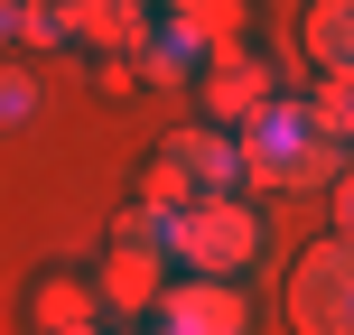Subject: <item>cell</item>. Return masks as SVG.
Instances as JSON below:
<instances>
[{
  "label": "cell",
  "instance_id": "6da1fadb",
  "mask_svg": "<svg viewBox=\"0 0 354 335\" xmlns=\"http://www.w3.org/2000/svg\"><path fill=\"white\" fill-rule=\"evenodd\" d=\"M233 149H243V177L252 186H270V195H299V186H336L345 177V149L326 140L317 122H308V103H270L261 122H243L233 131Z\"/></svg>",
  "mask_w": 354,
  "mask_h": 335
},
{
  "label": "cell",
  "instance_id": "7a4b0ae2",
  "mask_svg": "<svg viewBox=\"0 0 354 335\" xmlns=\"http://www.w3.org/2000/svg\"><path fill=\"white\" fill-rule=\"evenodd\" d=\"M168 251H177L187 280H243V270L261 261V214H252L243 195H196V205L177 214Z\"/></svg>",
  "mask_w": 354,
  "mask_h": 335
},
{
  "label": "cell",
  "instance_id": "3957f363",
  "mask_svg": "<svg viewBox=\"0 0 354 335\" xmlns=\"http://www.w3.org/2000/svg\"><path fill=\"white\" fill-rule=\"evenodd\" d=\"M280 307H289L299 335H354V242H345V233H326V242L299 251Z\"/></svg>",
  "mask_w": 354,
  "mask_h": 335
},
{
  "label": "cell",
  "instance_id": "277c9868",
  "mask_svg": "<svg viewBox=\"0 0 354 335\" xmlns=\"http://www.w3.org/2000/svg\"><path fill=\"white\" fill-rule=\"evenodd\" d=\"M205 122L214 131H243V122H261L270 103H280V84H270V56H252L243 37H233V47H214L205 56Z\"/></svg>",
  "mask_w": 354,
  "mask_h": 335
},
{
  "label": "cell",
  "instance_id": "5b68a950",
  "mask_svg": "<svg viewBox=\"0 0 354 335\" xmlns=\"http://www.w3.org/2000/svg\"><path fill=\"white\" fill-rule=\"evenodd\" d=\"M159 335H252V307L233 280H168L159 317H149Z\"/></svg>",
  "mask_w": 354,
  "mask_h": 335
},
{
  "label": "cell",
  "instance_id": "8992f818",
  "mask_svg": "<svg viewBox=\"0 0 354 335\" xmlns=\"http://www.w3.org/2000/svg\"><path fill=\"white\" fill-rule=\"evenodd\" d=\"M168 270H177V261H168L159 242H112V261H103V280H93V289H103L112 317H159Z\"/></svg>",
  "mask_w": 354,
  "mask_h": 335
},
{
  "label": "cell",
  "instance_id": "52a82bcc",
  "mask_svg": "<svg viewBox=\"0 0 354 335\" xmlns=\"http://www.w3.org/2000/svg\"><path fill=\"white\" fill-rule=\"evenodd\" d=\"M149 10H159V0H66V28L84 37L93 56H131L149 37Z\"/></svg>",
  "mask_w": 354,
  "mask_h": 335
},
{
  "label": "cell",
  "instance_id": "ba28073f",
  "mask_svg": "<svg viewBox=\"0 0 354 335\" xmlns=\"http://www.w3.org/2000/svg\"><path fill=\"white\" fill-rule=\"evenodd\" d=\"M168 159L187 168L196 195H233V186H243V149H233V131H177Z\"/></svg>",
  "mask_w": 354,
  "mask_h": 335
},
{
  "label": "cell",
  "instance_id": "9c48e42d",
  "mask_svg": "<svg viewBox=\"0 0 354 335\" xmlns=\"http://www.w3.org/2000/svg\"><path fill=\"white\" fill-rule=\"evenodd\" d=\"M299 47H308L317 75H354V0H317L299 19Z\"/></svg>",
  "mask_w": 354,
  "mask_h": 335
},
{
  "label": "cell",
  "instance_id": "30bf717a",
  "mask_svg": "<svg viewBox=\"0 0 354 335\" xmlns=\"http://www.w3.org/2000/svg\"><path fill=\"white\" fill-rule=\"evenodd\" d=\"M37 326H47V335H93V326H103V289L75 280V270H56V280L37 289Z\"/></svg>",
  "mask_w": 354,
  "mask_h": 335
},
{
  "label": "cell",
  "instance_id": "8fae6325",
  "mask_svg": "<svg viewBox=\"0 0 354 335\" xmlns=\"http://www.w3.org/2000/svg\"><path fill=\"white\" fill-rule=\"evenodd\" d=\"M131 56H140V66H131V75H140V84H177V75H187L196 56H205V37H187V28H177V19H168V28H149V37H140V47H131Z\"/></svg>",
  "mask_w": 354,
  "mask_h": 335
},
{
  "label": "cell",
  "instance_id": "7c38bea8",
  "mask_svg": "<svg viewBox=\"0 0 354 335\" xmlns=\"http://www.w3.org/2000/svg\"><path fill=\"white\" fill-rule=\"evenodd\" d=\"M159 10H168L177 28H187V37H205V56L243 37V0H159Z\"/></svg>",
  "mask_w": 354,
  "mask_h": 335
},
{
  "label": "cell",
  "instance_id": "4fadbf2b",
  "mask_svg": "<svg viewBox=\"0 0 354 335\" xmlns=\"http://www.w3.org/2000/svg\"><path fill=\"white\" fill-rule=\"evenodd\" d=\"M308 122L326 131V140H354V75H317V93H308Z\"/></svg>",
  "mask_w": 354,
  "mask_h": 335
},
{
  "label": "cell",
  "instance_id": "5bb4252c",
  "mask_svg": "<svg viewBox=\"0 0 354 335\" xmlns=\"http://www.w3.org/2000/svg\"><path fill=\"white\" fill-rule=\"evenodd\" d=\"M140 205H159V214H187V205H196V186H187V168H177L168 149H159V159L140 168Z\"/></svg>",
  "mask_w": 354,
  "mask_h": 335
},
{
  "label": "cell",
  "instance_id": "9a60e30c",
  "mask_svg": "<svg viewBox=\"0 0 354 335\" xmlns=\"http://www.w3.org/2000/svg\"><path fill=\"white\" fill-rule=\"evenodd\" d=\"M19 37H28V47H66V0H19Z\"/></svg>",
  "mask_w": 354,
  "mask_h": 335
},
{
  "label": "cell",
  "instance_id": "2e32d148",
  "mask_svg": "<svg viewBox=\"0 0 354 335\" xmlns=\"http://www.w3.org/2000/svg\"><path fill=\"white\" fill-rule=\"evenodd\" d=\"M28 122H37V75L0 66V131H28Z\"/></svg>",
  "mask_w": 354,
  "mask_h": 335
},
{
  "label": "cell",
  "instance_id": "e0dca14e",
  "mask_svg": "<svg viewBox=\"0 0 354 335\" xmlns=\"http://www.w3.org/2000/svg\"><path fill=\"white\" fill-rule=\"evenodd\" d=\"M336 233L354 242V159H345V177H336Z\"/></svg>",
  "mask_w": 354,
  "mask_h": 335
},
{
  "label": "cell",
  "instance_id": "ac0fdd59",
  "mask_svg": "<svg viewBox=\"0 0 354 335\" xmlns=\"http://www.w3.org/2000/svg\"><path fill=\"white\" fill-rule=\"evenodd\" d=\"M10 37H19V0H0V47H10Z\"/></svg>",
  "mask_w": 354,
  "mask_h": 335
},
{
  "label": "cell",
  "instance_id": "d6986e66",
  "mask_svg": "<svg viewBox=\"0 0 354 335\" xmlns=\"http://www.w3.org/2000/svg\"><path fill=\"white\" fill-rule=\"evenodd\" d=\"M140 335H159V326H140Z\"/></svg>",
  "mask_w": 354,
  "mask_h": 335
},
{
  "label": "cell",
  "instance_id": "ffe728a7",
  "mask_svg": "<svg viewBox=\"0 0 354 335\" xmlns=\"http://www.w3.org/2000/svg\"><path fill=\"white\" fill-rule=\"evenodd\" d=\"M93 335H103V326H93Z\"/></svg>",
  "mask_w": 354,
  "mask_h": 335
}]
</instances>
